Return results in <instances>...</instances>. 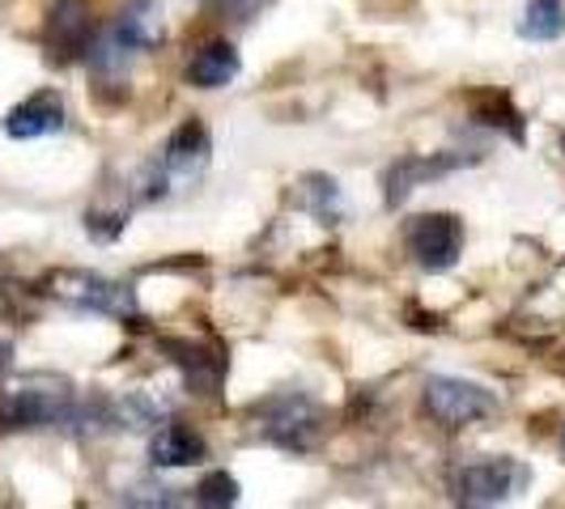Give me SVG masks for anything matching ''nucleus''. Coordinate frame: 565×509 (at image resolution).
Here are the masks:
<instances>
[{
  "instance_id": "4be33fe9",
  "label": "nucleus",
  "mask_w": 565,
  "mask_h": 509,
  "mask_svg": "<svg viewBox=\"0 0 565 509\" xmlns=\"http://www.w3.org/2000/svg\"><path fill=\"white\" fill-rule=\"evenodd\" d=\"M562 149H565V137H562Z\"/></svg>"
},
{
  "instance_id": "2eb2a0df",
  "label": "nucleus",
  "mask_w": 565,
  "mask_h": 509,
  "mask_svg": "<svg viewBox=\"0 0 565 509\" xmlns=\"http://www.w3.org/2000/svg\"><path fill=\"white\" fill-rule=\"evenodd\" d=\"M170 353H179L174 357V366H183V378H188V387H196L200 396H213V387L222 382V357H213V353H200L192 344H170Z\"/></svg>"
},
{
  "instance_id": "a211bd4d",
  "label": "nucleus",
  "mask_w": 565,
  "mask_h": 509,
  "mask_svg": "<svg viewBox=\"0 0 565 509\" xmlns=\"http://www.w3.org/2000/svg\"><path fill=\"white\" fill-rule=\"evenodd\" d=\"M481 123H489V128H507L514 141H523V123H519V115L510 111L507 98H481Z\"/></svg>"
},
{
  "instance_id": "412c9836",
  "label": "nucleus",
  "mask_w": 565,
  "mask_h": 509,
  "mask_svg": "<svg viewBox=\"0 0 565 509\" xmlns=\"http://www.w3.org/2000/svg\"><path fill=\"white\" fill-rule=\"evenodd\" d=\"M562 454H565V433H562Z\"/></svg>"
},
{
  "instance_id": "9d476101",
  "label": "nucleus",
  "mask_w": 565,
  "mask_h": 509,
  "mask_svg": "<svg viewBox=\"0 0 565 509\" xmlns=\"http://www.w3.org/2000/svg\"><path fill=\"white\" fill-rule=\"evenodd\" d=\"M111 34L128 47V52H153L167 39V22H162V4L158 0H128L111 22Z\"/></svg>"
},
{
  "instance_id": "0eeeda50",
  "label": "nucleus",
  "mask_w": 565,
  "mask_h": 509,
  "mask_svg": "<svg viewBox=\"0 0 565 509\" xmlns=\"http://www.w3.org/2000/svg\"><path fill=\"white\" fill-rule=\"evenodd\" d=\"M158 166H162L170 187H188L192 178H200V170L209 166V132H204L200 119H188V123H179L170 132Z\"/></svg>"
},
{
  "instance_id": "39448f33",
  "label": "nucleus",
  "mask_w": 565,
  "mask_h": 509,
  "mask_svg": "<svg viewBox=\"0 0 565 509\" xmlns=\"http://www.w3.org/2000/svg\"><path fill=\"white\" fill-rule=\"evenodd\" d=\"M52 293L68 306H82L94 314H115V318H132L137 314V297L132 289L94 272H56L52 277Z\"/></svg>"
},
{
  "instance_id": "4468645a",
  "label": "nucleus",
  "mask_w": 565,
  "mask_h": 509,
  "mask_svg": "<svg viewBox=\"0 0 565 509\" xmlns=\"http://www.w3.org/2000/svg\"><path fill=\"white\" fill-rule=\"evenodd\" d=\"M519 34L532 39V43H553L565 34V4L562 0H527L523 9V22H519Z\"/></svg>"
},
{
  "instance_id": "f3484780",
  "label": "nucleus",
  "mask_w": 565,
  "mask_h": 509,
  "mask_svg": "<svg viewBox=\"0 0 565 509\" xmlns=\"http://www.w3.org/2000/svg\"><path fill=\"white\" fill-rule=\"evenodd\" d=\"M307 196H311L315 217H323V221H337L340 217V187L332 183V178L311 174V178H307Z\"/></svg>"
},
{
  "instance_id": "f8f14e48",
  "label": "nucleus",
  "mask_w": 565,
  "mask_h": 509,
  "mask_svg": "<svg viewBox=\"0 0 565 509\" xmlns=\"http://www.w3.org/2000/svg\"><path fill=\"white\" fill-rule=\"evenodd\" d=\"M204 454H209L204 437H200L196 429H188V424H167L149 442L153 467H196V463H204Z\"/></svg>"
},
{
  "instance_id": "1a4fd4ad",
  "label": "nucleus",
  "mask_w": 565,
  "mask_h": 509,
  "mask_svg": "<svg viewBox=\"0 0 565 509\" xmlns=\"http://www.w3.org/2000/svg\"><path fill=\"white\" fill-rule=\"evenodd\" d=\"M89 34H94V26H89V9H85V0H56V4H52L47 26H43V39H47V47H52V56H56L60 64L85 56Z\"/></svg>"
},
{
  "instance_id": "aec40b11",
  "label": "nucleus",
  "mask_w": 565,
  "mask_h": 509,
  "mask_svg": "<svg viewBox=\"0 0 565 509\" xmlns=\"http://www.w3.org/2000/svg\"><path fill=\"white\" fill-rule=\"evenodd\" d=\"M4 357H9V344H0V366H4Z\"/></svg>"
},
{
  "instance_id": "20e7f679",
  "label": "nucleus",
  "mask_w": 565,
  "mask_h": 509,
  "mask_svg": "<svg viewBox=\"0 0 565 509\" xmlns=\"http://www.w3.org/2000/svg\"><path fill=\"white\" fill-rule=\"evenodd\" d=\"M527 480L532 472L514 458H472L455 472V497L463 506H502Z\"/></svg>"
},
{
  "instance_id": "6ab92c4d",
  "label": "nucleus",
  "mask_w": 565,
  "mask_h": 509,
  "mask_svg": "<svg viewBox=\"0 0 565 509\" xmlns=\"http://www.w3.org/2000/svg\"><path fill=\"white\" fill-rule=\"evenodd\" d=\"M200 4H213V9H222V13H230V18H238V22H247V18H255L268 0H200Z\"/></svg>"
},
{
  "instance_id": "423d86ee",
  "label": "nucleus",
  "mask_w": 565,
  "mask_h": 509,
  "mask_svg": "<svg viewBox=\"0 0 565 509\" xmlns=\"http://www.w3.org/2000/svg\"><path fill=\"white\" fill-rule=\"evenodd\" d=\"M463 251V221L451 213H425L408 226V254L425 272H447Z\"/></svg>"
},
{
  "instance_id": "dca6fc26",
  "label": "nucleus",
  "mask_w": 565,
  "mask_h": 509,
  "mask_svg": "<svg viewBox=\"0 0 565 509\" xmlns=\"http://www.w3.org/2000/svg\"><path fill=\"white\" fill-rule=\"evenodd\" d=\"M196 501L209 509H222V506H234L238 501V480L226 476V472H213V476H204L196 488Z\"/></svg>"
},
{
  "instance_id": "f257e3e1",
  "label": "nucleus",
  "mask_w": 565,
  "mask_h": 509,
  "mask_svg": "<svg viewBox=\"0 0 565 509\" xmlns=\"http://www.w3.org/2000/svg\"><path fill=\"white\" fill-rule=\"evenodd\" d=\"M77 412V396L68 391L64 378H26L18 382L4 408H0V424L4 429H43V424H73Z\"/></svg>"
},
{
  "instance_id": "9b49d317",
  "label": "nucleus",
  "mask_w": 565,
  "mask_h": 509,
  "mask_svg": "<svg viewBox=\"0 0 565 509\" xmlns=\"http://www.w3.org/2000/svg\"><path fill=\"white\" fill-rule=\"evenodd\" d=\"M472 158H463V153H443V158H399L396 166L387 170V204L396 208L404 199L413 196L417 187H422L425 178H443V174H451V170L468 166Z\"/></svg>"
},
{
  "instance_id": "f03ea898",
  "label": "nucleus",
  "mask_w": 565,
  "mask_h": 509,
  "mask_svg": "<svg viewBox=\"0 0 565 509\" xmlns=\"http://www.w3.org/2000/svg\"><path fill=\"white\" fill-rule=\"evenodd\" d=\"M259 416V429L268 442H277L281 451H311L319 429H323V416H319V403L298 391H285V396L264 399L255 408Z\"/></svg>"
},
{
  "instance_id": "7ed1b4c3",
  "label": "nucleus",
  "mask_w": 565,
  "mask_h": 509,
  "mask_svg": "<svg viewBox=\"0 0 565 509\" xmlns=\"http://www.w3.org/2000/svg\"><path fill=\"white\" fill-rule=\"evenodd\" d=\"M425 412L443 429H463V424L493 416L498 412V396L484 391L481 382H463V378L438 373V378L425 382Z\"/></svg>"
},
{
  "instance_id": "6e6552de",
  "label": "nucleus",
  "mask_w": 565,
  "mask_h": 509,
  "mask_svg": "<svg viewBox=\"0 0 565 509\" xmlns=\"http://www.w3.org/2000/svg\"><path fill=\"white\" fill-rule=\"evenodd\" d=\"M4 137L13 141H39V137H56L64 128V98L56 89H39L30 94L26 102H18L13 111L4 115Z\"/></svg>"
},
{
  "instance_id": "ddd939ff",
  "label": "nucleus",
  "mask_w": 565,
  "mask_h": 509,
  "mask_svg": "<svg viewBox=\"0 0 565 509\" xmlns=\"http://www.w3.org/2000/svg\"><path fill=\"white\" fill-rule=\"evenodd\" d=\"M238 77V52L230 47L226 39H217V43H204L192 64H188V82L196 85V89H222Z\"/></svg>"
}]
</instances>
